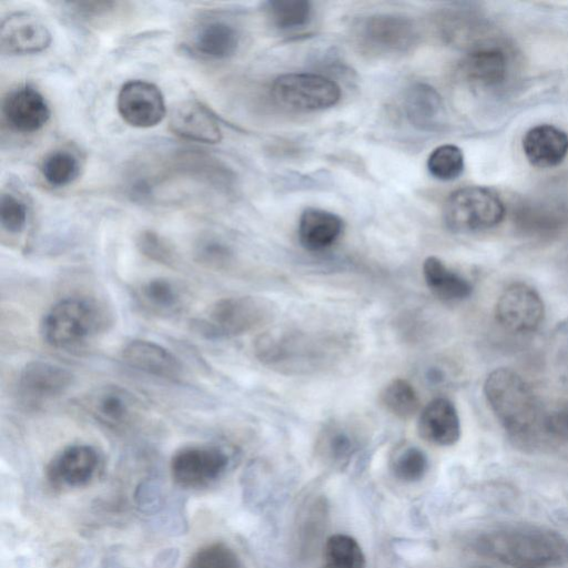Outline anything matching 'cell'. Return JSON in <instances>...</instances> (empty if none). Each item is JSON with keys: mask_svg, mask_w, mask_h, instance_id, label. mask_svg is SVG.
Masks as SVG:
<instances>
[{"mask_svg": "<svg viewBox=\"0 0 568 568\" xmlns=\"http://www.w3.org/2000/svg\"><path fill=\"white\" fill-rule=\"evenodd\" d=\"M481 556L513 568H552L568 561V539L537 526H508L489 530L475 540Z\"/></svg>", "mask_w": 568, "mask_h": 568, "instance_id": "6da1fadb", "label": "cell"}, {"mask_svg": "<svg viewBox=\"0 0 568 568\" xmlns=\"http://www.w3.org/2000/svg\"><path fill=\"white\" fill-rule=\"evenodd\" d=\"M485 398L504 429L515 439H530L540 422L537 397L515 371L499 367L484 383Z\"/></svg>", "mask_w": 568, "mask_h": 568, "instance_id": "7a4b0ae2", "label": "cell"}, {"mask_svg": "<svg viewBox=\"0 0 568 568\" xmlns=\"http://www.w3.org/2000/svg\"><path fill=\"white\" fill-rule=\"evenodd\" d=\"M337 342L317 333L272 331L254 342V353L264 365L286 373L326 367L338 352Z\"/></svg>", "mask_w": 568, "mask_h": 568, "instance_id": "3957f363", "label": "cell"}, {"mask_svg": "<svg viewBox=\"0 0 568 568\" xmlns=\"http://www.w3.org/2000/svg\"><path fill=\"white\" fill-rule=\"evenodd\" d=\"M106 323V312L97 301L72 296L57 302L45 312L40 334L48 345L69 348L101 332Z\"/></svg>", "mask_w": 568, "mask_h": 568, "instance_id": "277c9868", "label": "cell"}, {"mask_svg": "<svg viewBox=\"0 0 568 568\" xmlns=\"http://www.w3.org/2000/svg\"><path fill=\"white\" fill-rule=\"evenodd\" d=\"M273 315L274 307L265 298L229 296L214 302L196 327L211 338L233 337L264 326Z\"/></svg>", "mask_w": 568, "mask_h": 568, "instance_id": "5b68a950", "label": "cell"}, {"mask_svg": "<svg viewBox=\"0 0 568 568\" xmlns=\"http://www.w3.org/2000/svg\"><path fill=\"white\" fill-rule=\"evenodd\" d=\"M505 213L501 199L493 190L478 185L455 190L443 209L445 225L459 234L489 230L504 220Z\"/></svg>", "mask_w": 568, "mask_h": 568, "instance_id": "8992f818", "label": "cell"}, {"mask_svg": "<svg viewBox=\"0 0 568 568\" xmlns=\"http://www.w3.org/2000/svg\"><path fill=\"white\" fill-rule=\"evenodd\" d=\"M358 49L372 57L393 58L412 51L419 42L417 24L396 13H374L359 20L354 29Z\"/></svg>", "mask_w": 568, "mask_h": 568, "instance_id": "52a82bcc", "label": "cell"}, {"mask_svg": "<svg viewBox=\"0 0 568 568\" xmlns=\"http://www.w3.org/2000/svg\"><path fill=\"white\" fill-rule=\"evenodd\" d=\"M270 93L277 105L297 112L329 109L342 97L341 87L333 79L308 72L278 75L273 81Z\"/></svg>", "mask_w": 568, "mask_h": 568, "instance_id": "ba28073f", "label": "cell"}, {"mask_svg": "<svg viewBox=\"0 0 568 568\" xmlns=\"http://www.w3.org/2000/svg\"><path fill=\"white\" fill-rule=\"evenodd\" d=\"M230 454L221 446H186L172 456L173 480L183 488H203L217 480L229 468Z\"/></svg>", "mask_w": 568, "mask_h": 568, "instance_id": "9c48e42d", "label": "cell"}, {"mask_svg": "<svg viewBox=\"0 0 568 568\" xmlns=\"http://www.w3.org/2000/svg\"><path fill=\"white\" fill-rule=\"evenodd\" d=\"M545 313L540 294L523 282L505 287L495 305L497 323L515 334L535 332L544 322Z\"/></svg>", "mask_w": 568, "mask_h": 568, "instance_id": "30bf717a", "label": "cell"}, {"mask_svg": "<svg viewBox=\"0 0 568 568\" xmlns=\"http://www.w3.org/2000/svg\"><path fill=\"white\" fill-rule=\"evenodd\" d=\"M116 106L120 116L129 125L139 129L158 125L166 113L161 90L145 80L125 82L119 91Z\"/></svg>", "mask_w": 568, "mask_h": 568, "instance_id": "8fae6325", "label": "cell"}, {"mask_svg": "<svg viewBox=\"0 0 568 568\" xmlns=\"http://www.w3.org/2000/svg\"><path fill=\"white\" fill-rule=\"evenodd\" d=\"M82 407L95 422L112 430L128 429L140 416L138 399L116 385L92 390L83 398Z\"/></svg>", "mask_w": 568, "mask_h": 568, "instance_id": "7c38bea8", "label": "cell"}, {"mask_svg": "<svg viewBox=\"0 0 568 568\" xmlns=\"http://www.w3.org/2000/svg\"><path fill=\"white\" fill-rule=\"evenodd\" d=\"M52 36L37 16L19 11L6 17L0 26V50L8 55L34 54L44 51Z\"/></svg>", "mask_w": 568, "mask_h": 568, "instance_id": "4fadbf2b", "label": "cell"}, {"mask_svg": "<svg viewBox=\"0 0 568 568\" xmlns=\"http://www.w3.org/2000/svg\"><path fill=\"white\" fill-rule=\"evenodd\" d=\"M1 111L8 126L23 134L42 129L51 113L45 98L29 84L8 91L2 100Z\"/></svg>", "mask_w": 568, "mask_h": 568, "instance_id": "5bb4252c", "label": "cell"}, {"mask_svg": "<svg viewBox=\"0 0 568 568\" xmlns=\"http://www.w3.org/2000/svg\"><path fill=\"white\" fill-rule=\"evenodd\" d=\"M97 450L83 444L65 447L47 467V478L53 487H81L87 485L98 469Z\"/></svg>", "mask_w": 568, "mask_h": 568, "instance_id": "9a60e30c", "label": "cell"}, {"mask_svg": "<svg viewBox=\"0 0 568 568\" xmlns=\"http://www.w3.org/2000/svg\"><path fill=\"white\" fill-rule=\"evenodd\" d=\"M508 55L499 45L480 42L470 48L460 64L466 82L480 89L501 85L508 75Z\"/></svg>", "mask_w": 568, "mask_h": 568, "instance_id": "2e32d148", "label": "cell"}, {"mask_svg": "<svg viewBox=\"0 0 568 568\" xmlns=\"http://www.w3.org/2000/svg\"><path fill=\"white\" fill-rule=\"evenodd\" d=\"M170 130L190 141L214 144L222 139L217 118L196 100H186L175 105L170 113Z\"/></svg>", "mask_w": 568, "mask_h": 568, "instance_id": "e0dca14e", "label": "cell"}, {"mask_svg": "<svg viewBox=\"0 0 568 568\" xmlns=\"http://www.w3.org/2000/svg\"><path fill=\"white\" fill-rule=\"evenodd\" d=\"M73 383L72 373L53 363L31 361L18 378L20 393L30 400H47L62 395Z\"/></svg>", "mask_w": 568, "mask_h": 568, "instance_id": "ac0fdd59", "label": "cell"}, {"mask_svg": "<svg viewBox=\"0 0 568 568\" xmlns=\"http://www.w3.org/2000/svg\"><path fill=\"white\" fill-rule=\"evenodd\" d=\"M187 45L200 58L224 60L237 51L240 32L227 20L207 18L195 27Z\"/></svg>", "mask_w": 568, "mask_h": 568, "instance_id": "d6986e66", "label": "cell"}, {"mask_svg": "<svg viewBox=\"0 0 568 568\" xmlns=\"http://www.w3.org/2000/svg\"><path fill=\"white\" fill-rule=\"evenodd\" d=\"M122 359L145 374L178 379L183 373L179 358L162 345L146 339H132L121 351Z\"/></svg>", "mask_w": 568, "mask_h": 568, "instance_id": "ffe728a7", "label": "cell"}, {"mask_svg": "<svg viewBox=\"0 0 568 568\" xmlns=\"http://www.w3.org/2000/svg\"><path fill=\"white\" fill-rule=\"evenodd\" d=\"M418 435L437 446H452L460 438L462 427L453 402L445 397L430 400L418 414Z\"/></svg>", "mask_w": 568, "mask_h": 568, "instance_id": "44dd1931", "label": "cell"}, {"mask_svg": "<svg viewBox=\"0 0 568 568\" xmlns=\"http://www.w3.org/2000/svg\"><path fill=\"white\" fill-rule=\"evenodd\" d=\"M523 150L536 168L557 166L568 154V134L552 124H538L524 135Z\"/></svg>", "mask_w": 568, "mask_h": 568, "instance_id": "7402d4cb", "label": "cell"}, {"mask_svg": "<svg viewBox=\"0 0 568 568\" xmlns=\"http://www.w3.org/2000/svg\"><path fill=\"white\" fill-rule=\"evenodd\" d=\"M344 231L337 214L317 207H307L298 220L297 235L301 245L311 252H321L334 245Z\"/></svg>", "mask_w": 568, "mask_h": 568, "instance_id": "603a6c76", "label": "cell"}, {"mask_svg": "<svg viewBox=\"0 0 568 568\" xmlns=\"http://www.w3.org/2000/svg\"><path fill=\"white\" fill-rule=\"evenodd\" d=\"M403 109L412 126L419 131H434L440 123L444 105L434 87L415 82L404 92Z\"/></svg>", "mask_w": 568, "mask_h": 568, "instance_id": "cb8c5ba5", "label": "cell"}, {"mask_svg": "<svg viewBox=\"0 0 568 568\" xmlns=\"http://www.w3.org/2000/svg\"><path fill=\"white\" fill-rule=\"evenodd\" d=\"M136 304L152 315H173L183 308L185 292L173 280L154 277L146 280L134 288Z\"/></svg>", "mask_w": 568, "mask_h": 568, "instance_id": "d4e9b609", "label": "cell"}, {"mask_svg": "<svg viewBox=\"0 0 568 568\" xmlns=\"http://www.w3.org/2000/svg\"><path fill=\"white\" fill-rule=\"evenodd\" d=\"M423 277L429 291L446 302H459L473 293L470 282L450 270L437 256H428L423 263Z\"/></svg>", "mask_w": 568, "mask_h": 568, "instance_id": "484cf974", "label": "cell"}, {"mask_svg": "<svg viewBox=\"0 0 568 568\" xmlns=\"http://www.w3.org/2000/svg\"><path fill=\"white\" fill-rule=\"evenodd\" d=\"M317 450L335 466L346 465L359 448V436L354 425L332 422L325 425L317 438Z\"/></svg>", "mask_w": 568, "mask_h": 568, "instance_id": "4316f807", "label": "cell"}, {"mask_svg": "<svg viewBox=\"0 0 568 568\" xmlns=\"http://www.w3.org/2000/svg\"><path fill=\"white\" fill-rule=\"evenodd\" d=\"M312 12V4L307 0H271L265 3L271 24L281 31H294L307 26Z\"/></svg>", "mask_w": 568, "mask_h": 568, "instance_id": "83f0119b", "label": "cell"}, {"mask_svg": "<svg viewBox=\"0 0 568 568\" xmlns=\"http://www.w3.org/2000/svg\"><path fill=\"white\" fill-rule=\"evenodd\" d=\"M385 409L399 419H409L420 412V399L414 386L404 378L388 382L381 393Z\"/></svg>", "mask_w": 568, "mask_h": 568, "instance_id": "f1b7e54d", "label": "cell"}, {"mask_svg": "<svg viewBox=\"0 0 568 568\" xmlns=\"http://www.w3.org/2000/svg\"><path fill=\"white\" fill-rule=\"evenodd\" d=\"M366 559L359 544L345 534L332 535L324 546L323 568H365Z\"/></svg>", "mask_w": 568, "mask_h": 568, "instance_id": "f546056e", "label": "cell"}, {"mask_svg": "<svg viewBox=\"0 0 568 568\" xmlns=\"http://www.w3.org/2000/svg\"><path fill=\"white\" fill-rule=\"evenodd\" d=\"M81 165L78 156L64 149L49 152L40 164L44 181L53 187L71 184L80 174Z\"/></svg>", "mask_w": 568, "mask_h": 568, "instance_id": "4dcf8cb0", "label": "cell"}, {"mask_svg": "<svg viewBox=\"0 0 568 568\" xmlns=\"http://www.w3.org/2000/svg\"><path fill=\"white\" fill-rule=\"evenodd\" d=\"M465 159L460 148L443 144L435 148L427 159V170L439 181H453L464 171Z\"/></svg>", "mask_w": 568, "mask_h": 568, "instance_id": "1f68e13d", "label": "cell"}, {"mask_svg": "<svg viewBox=\"0 0 568 568\" xmlns=\"http://www.w3.org/2000/svg\"><path fill=\"white\" fill-rule=\"evenodd\" d=\"M394 476L404 483L420 480L428 470V458L418 447L404 445L396 449L390 460Z\"/></svg>", "mask_w": 568, "mask_h": 568, "instance_id": "d6a6232c", "label": "cell"}, {"mask_svg": "<svg viewBox=\"0 0 568 568\" xmlns=\"http://www.w3.org/2000/svg\"><path fill=\"white\" fill-rule=\"evenodd\" d=\"M186 568H243L236 552L222 542L202 547L193 554Z\"/></svg>", "mask_w": 568, "mask_h": 568, "instance_id": "836d02e7", "label": "cell"}, {"mask_svg": "<svg viewBox=\"0 0 568 568\" xmlns=\"http://www.w3.org/2000/svg\"><path fill=\"white\" fill-rule=\"evenodd\" d=\"M136 246L141 254L156 263L172 265L176 262L174 246L155 231H142L136 237Z\"/></svg>", "mask_w": 568, "mask_h": 568, "instance_id": "e575fe53", "label": "cell"}, {"mask_svg": "<svg viewBox=\"0 0 568 568\" xmlns=\"http://www.w3.org/2000/svg\"><path fill=\"white\" fill-rule=\"evenodd\" d=\"M195 260L209 268H224L232 258L230 247L214 236L200 239L194 248Z\"/></svg>", "mask_w": 568, "mask_h": 568, "instance_id": "d590c367", "label": "cell"}, {"mask_svg": "<svg viewBox=\"0 0 568 568\" xmlns=\"http://www.w3.org/2000/svg\"><path fill=\"white\" fill-rule=\"evenodd\" d=\"M28 217L26 203L11 193H3L0 200V223L4 231L11 234L20 233Z\"/></svg>", "mask_w": 568, "mask_h": 568, "instance_id": "8d00e7d4", "label": "cell"}, {"mask_svg": "<svg viewBox=\"0 0 568 568\" xmlns=\"http://www.w3.org/2000/svg\"><path fill=\"white\" fill-rule=\"evenodd\" d=\"M542 427L552 439L568 444V399L556 404L544 416Z\"/></svg>", "mask_w": 568, "mask_h": 568, "instance_id": "74e56055", "label": "cell"}, {"mask_svg": "<svg viewBox=\"0 0 568 568\" xmlns=\"http://www.w3.org/2000/svg\"><path fill=\"white\" fill-rule=\"evenodd\" d=\"M552 342L559 353L568 354V317L557 324Z\"/></svg>", "mask_w": 568, "mask_h": 568, "instance_id": "f35d334b", "label": "cell"}, {"mask_svg": "<svg viewBox=\"0 0 568 568\" xmlns=\"http://www.w3.org/2000/svg\"><path fill=\"white\" fill-rule=\"evenodd\" d=\"M478 568H488V567H478Z\"/></svg>", "mask_w": 568, "mask_h": 568, "instance_id": "ab89813d", "label": "cell"}]
</instances>
